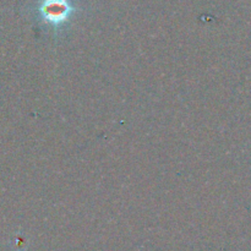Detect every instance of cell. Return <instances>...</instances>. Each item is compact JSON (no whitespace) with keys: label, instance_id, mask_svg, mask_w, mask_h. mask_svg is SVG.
<instances>
[{"label":"cell","instance_id":"1","mask_svg":"<svg viewBox=\"0 0 251 251\" xmlns=\"http://www.w3.org/2000/svg\"><path fill=\"white\" fill-rule=\"evenodd\" d=\"M69 5L65 0H47L42 7L44 17L50 22H60L69 14Z\"/></svg>","mask_w":251,"mask_h":251}]
</instances>
